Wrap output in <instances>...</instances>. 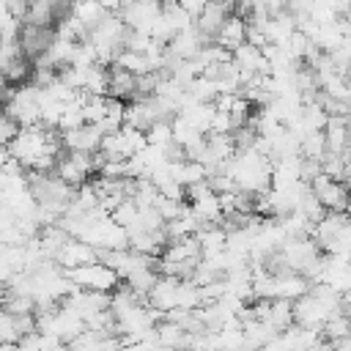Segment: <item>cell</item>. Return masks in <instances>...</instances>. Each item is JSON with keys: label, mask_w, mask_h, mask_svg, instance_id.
<instances>
[{"label": "cell", "mask_w": 351, "mask_h": 351, "mask_svg": "<svg viewBox=\"0 0 351 351\" xmlns=\"http://www.w3.org/2000/svg\"><path fill=\"white\" fill-rule=\"evenodd\" d=\"M340 310H346L343 296L326 285H313L307 296L293 302V318H296V326H302V329L321 332L329 324V318L337 315Z\"/></svg>", "instance_id": "6da1fadb"}, {"label": "cell", "mask_w": 351, "mask_h": 351, "mask_svg": "<svg viewBox=\"0 0 351 351\" xmlns=\"http://www.w3.org/2000/svg\"><path fill=\"white\" fill-rule=\"evenodd\" d=\"M145 145H148L145 132H140V129H134V126H123V129H118V132H112V134L104 137L99 156H101L104 162H129V159H134Z\"/></svg>", "instance_id": "7a4b0ae2"}, {"label": "cell", "mask_w": 351, "mask_h": 351, "mask_svg": "<svg viewBox=\"0 0 351 351\" xmlns=\"http://www.w3.org/2000/svg\"><path fill=\"white\" fill-rule=\"evenodd\" d=\"M66 277L74 282V288L80 291H96V293H115L121 288V277L115 269H110L107 263L96 261V263H88V266H80V269H71L66 271Z\"/></svg>", "instance_id": "3957f363"}, {"label": "cell", "mask_w": 351, "mask_h": 351, "mask_svg": "<svg viewBox=\"0 0 351 351\" xmlns=\"http://www.w3.org/2000/svg\"><path fill=\"white\" fill-rule=\"evenodd\" d=\"M186 197H189V208L195 211V217L200 219V225H219V222L225 219L222 200H219V195L211 189L208 181L189 186V189H186Z\"/></svg>", "instance_id": "277c9868"}, {"label": "cell", "mask_w": 351, "mask_h": 351, "mask_svg": "<svg viewBox=\"0 0 351 351\" xmlns=\"http://www.w3.org/2000/svg\"><path fill=\"white\" fill-rule=\"evenodd\" d=\"M310 189H313V195L321 200V206H324L326 211H332V214H348V203H351V189H348V184L335 181V178H329L326 173H321V176L310 184Z\"/></svg>", "instance_id": "5b68a950"}, {"label": "cell", "mask_w": 351, "mask_h": 351, "mask_svg": "<svg viewBox=\"0 0 351 351\" xmlns=\"http://www.w3.org/2000/svg\"><path fill=\"white\" fill-rule=\"evenodd\" d=\"M162 8H165V5L156 3V0H134V3H123L118 16L123 19V25H126L129 30L151 36V30H154V25H156Z\"/></svg>", "instance_id": "8992f818"}, {"label": "cell", "mask_w": 351, "mask_h": 351, "mask_svg": "<svg viewBox=\"0 0 351 351\" xmlns=\"http://www.w3.org/2000/svg\"><path fill=\"white\" fill-rule=\"evenodd\" d=\"M55 27H36V25H25L22 27V36H19V47L25 52L27 60H38L49 52V47L55 44Z\"/></svg>", "instance_id": "52a82bcc"}, {"label": "cell", "mask_w": 351, "mask_h": 351, "mask_svg": "<svg viewBox=\"0 0 351 351\" xmlns=\"http://www.w3.org/2000/svg\"><path fill=\"white\" fill-rule=\"evenodd\" d=\"M60 140H63V151H69V154H93L96 156V154H101L104 134L96 126L85 123V126H80L74 132L60 134Z\"/></svg>", "instance_id": "ba28073f"}, {"label": "cell", "mask_w": 351, "mask_h": 351, "mask_svg": "<svg viewBox=\"0 0 351 351\" xmlns=\"http://www.w3.org/2000/svg\"><path fill=\"white\" fill-rule=\"evenodd\" d=\"M178 288H181V280L178 277H167V274H159L151 296H148V304L162 313V315H170L178 310Z\"/></svg>", "instance_id": "9c48e42d"}, {"label": "cell", "mask_w": 351, "mask_h": 351, "mask_svg": "<svg viewBox=\"0 0 351 351\" xmlns=\"http://www.w3.org/2000/svg\"><path fill=\"white\" fill-rule=\"evenodd\" d=\"M63 304H69L71 310H77L85 318V324H88L93 315H99V313H104V310L112 307V293H96V291H80L77 288Z\"/></svg>", "instance_id": "30bf717a"}, {"label": "cell", "mask_w": 351, "mask_h": 351, "mask_svg": "<svg viewBox=\"0 0 351 351\" xmlns=\"http://www.w3.org/2000/svg\"><path fill=\"white\" fill-rule=\"evenodd\" d=\"M167 121L156 104V99H134L132 104H126V126H134L140 132H148L154 123Z\"/></svg>", "instance_id": "8fae6325"}, {"label": "cell", "mask_w": 351, "mask_h": 351, "mask_svg": "<svg viewBox=\"0 0 351 351\" xmlns=\"http://www.w3.org/2000/svg\"><path fill=\"white\" fill-rule=\"evenodd\" d=\"M96 261H99V250H93L90 244H85L80 239H69L66 247L60 250V255L55 258V263L63 271H71V269H80V266H88V263H96Z\"/></svg>", "instance_id": "7c38bea8"}, {"label": "cell", "mask_w": 351, "mask_h": 351, "mask_svg": "<svg viewBox=\"0 0 351 351\" xmlns=\"http://www.w3.org/2000/svg\"><path fill=\"white\" fill-rule=\"evenodd\" d=\"M206 44H211V41H208L197 27H189V30L178 33V36L167 44V52H170L176 60H195Z\"/></svg>", "instance_id": "4fadbf2b"}, {"label": "cell", "mask_w": 351, "mask_h": 351, "mask_svg": "<svg viewBox=\"0 0 351 351\" xmlns=\"http://www.w3.org/2000/svg\"><path fill=\"white\" fill-rule=\"evenodd\" d=\"M230 11H233V5H228V3H208L206 11H203V16L195 22V27H197L208 41H217V36H219L222 25L228 22Z\"/></svg>", "instance_id": "5bb4252c"}, {"label": "cell", "mask_w": 351, "mask_h": 351, "mask_svg": "<svg viewBox=\"0 0 351 351\" xmlns=\"http://www.w3.org/2000/svg\"><path fill=\"white\" fill-rule=\"evenodd\" d=\"M110 99L132 104L137 99V77L132 71H126V69L110 66Z\"/></svg>", "instance_id": "9a60e30c"}, {"label": "cell", "mask_w": 351, "mask_h": 351, "mask_svg": "<svg viewBox=\"0 0 351 351\" xmlns=\"http://www.w3.org/2000/svg\"><path fill=\"white\" fill-rule=\"evenodd\" d=\"M189 332L184 326H178L176 321H159L156 324V343L162 348H170V351H189Z\"/></svg>", "instance_id": "2e32d148"}, {"label": "cell", "mask_w": 351, "mask_h": 351, "mask_svg": "<svg viewBox=\"0 0 351 351\" xmlns=\"http://www.w3.org/2000/svg\"><path fill=\"white\" fill-rule=\"evenodd\" d=\"M247 19L244 16H239V14H230L228 16V22L222 25V30H219V36H217V44L219 47H225L228 52H236L241 44H247Z\"/></svg>", "instance_id": "e0dca14e"}, {"label": "cell", "mask_w": 351, "mask_h": 351, "mask_svg": "<svg viewBox=\"0 0 351 351\" xmlns=\"http://www.w3.org/2000/svg\"><path fill=\"white\" fill-rule=\"evenodd\" d=\"M25 25H36V27H58V3H52V0H33V3L27 5Z\"/></svg>", "instance_id": "ac0fdd59"}, {"label": "cell", "mask_w": 351, "mask_h": 351, "mask_svg": "<svg viewBox=\"0 0 351 351\" xmlns=\"http://www.w3.org/2000/svg\"><path fill=\"white\" fill-rule=\"evenodd\" d=\"M321 335H324L329 343H337V340H343L346 335H351V313H348V310H340L337 315H332L329 324L321 329Z\"/></svg>", "instance_id": "d6986e66"}, {"label": "cell", "mask_w": 351, "mask_h": 351, "mask_svg": "<svg viewBox=\"0 0 351 351\" xmlns=\"http://www.w3.org/2000/svg\"><path fill=\"white\" fill-rule=\"evenodd\" d=\"M148 145H156V148H170L173 145V121H159L154 123L148 132Z\"/></svg>", "instance_id": "ffe728a7"}, {"label": "cell", "mask_w": 351, "mask_h": 351, "mask_svg": "<svg viewBox=\"0 0 351 351\" xmlns=\"http://www.w3.org/2000/svg\"><path fill=\"white\" fill-rule=\"evenodd\" d=\"M22 134V126L11 118V115H5L3 112V121H0V137H3V145L8 148V145H14V140Z\"/></svg>", "instance_id": "44dd1931"}, {"label": "cell", "mask_w": 351, "mask_h": 351, "mask_svg": "<svg viewBox=\"0 0 351 351\" xmlns=\"http://www.w3.org/2000/svg\"><path fill=\"white\" fill-rule=\"evenodd\" d=\"M335 346V351H351V335H346L343 340H337V343H332Z\"/></svg>", "instance_id": "7402d4cb"}, {"label": "cell", "mask_w": 351, "mask_h": 351, "mask_svg": "<svg viewBox=\"0 0 351 351\" xmlns=\"http://www.w3.org/2000/svg\"><path fill=\"white\" fill-rule=\"evenodd\" d=\"M343 302H346V310H348V313H351V288H348V293H346V296H343Z\"/></svg>", "instance_id": "603a6c76"}, {"label": "cell", "mask_w": 351, "mask_h": 351, "mask_svg": "<svg viewBox=\"0 0 351 351\" xmlns=\"http://www.w3.org/2000/svg\"><path fill=\"white\" fill-rule=\"evenodd\" d=\"M348 261H351V258H348Z\"/></svg>", "instance_id": "cb8c5ba5"}]
</instances>
